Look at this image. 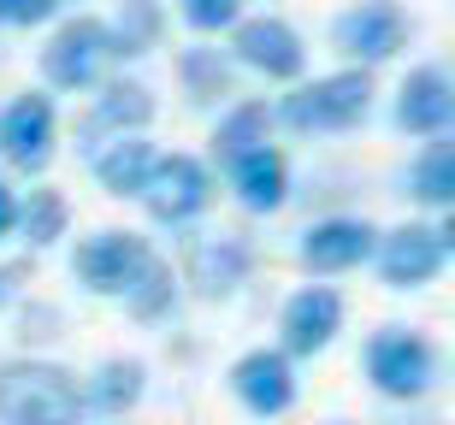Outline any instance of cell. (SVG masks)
<instances>
[{
	"label": "cell",
	"mask_w": 455,
	"mask_h": 425,
	"mask_svg": "<svg viewBox=\"0 0 455 425\" xmlns=\"http://www.w3.org/2000/svg\"><path fill=\"white\" fill-rule=\"evenodd\" d=\"M396 124L414 130V137H450L455 124V89L438 66H420L396 95Z\"/></svg>",
	"instance_id": "cell-13"
},
{
	"label": "cell",
	"mask_w": 455,
	"mask_h": 425,
	"mask_svg": "<svg viewBox=\"0 0 455 425\" xmlns=\"http://www.w3.org/2000/svg\"><path fill=\"white\" fill-rule=\"evenodd\" d=\"M66 0H0V24H12V30H30V24H48Z\"/></svg>",
	"instance_id": "cell-27"
},
{
	"label": "cell",
	"mask_w": 455,
	"mask_h": 425,
	"mask_svg": "<svg viewBox=\"0 0 455 425\" xmlns=\"http://www.w3.org/2000/svg\"><path fill=\"white\" fill-rule=\"evenodd\" d=\"M178 12L189 30H225L243 18V0H178Z\"/></svg>",
	"instance_id": "cell-26"
},
{
	"label": "cell",
	"mask_w": 455,
	"mask_h": 425,
	"mask_svg": "<svg viewBox=\"0 0 455 425\" xmlns=\"http://www.w3.org/2000/svg\"><path fill=\"white\" fill-rule=\"evenodd\" d=\"M408 195L426 207H450L455 201V142L432 137V148L414 160V171H408Z\"/></svg>",
	"instance_id": "cell-20"
},
{
	"label": "cell",
	"mask_w": 455,
	"mask_h": 425,
	"mask_svg": "<svg viewBox=\"0 0 455 425\" xmlns=\"http://www.w3.org/2000/svg\"><path fill=\"white\" fill-rule=\"evenodd\" d=\"M367 106H372V77L355 66V71L314 77V83H302L296 95H284L278 119H284L290 130H349V124L367 119Z\"/></svg>",
	"instance_id": "cell-2"
},
{
	"label": "cell",
	"mask_w": 455,
	"mask_h": 425,
	"mask_svg": "<svg viewBox=\"0 0 455 425\" xmlns=\"http://www.w3.org/2000/svg\"><path fill=\"white\" fill-rule=\"evenodd\" d=\"M18 278H24V266H0V302L18 289Z\"/></svg>",
	"instance_id": "cell-29"
},
{
	"label": "cell",
	"mask_w": 455,
	"mask_h": 425,
	"mask_svg": "<svg viewBox=\"0 0 455 425\" xmlns=\"http://www.w3.org/2000/svg\"><path fill=\"white\" fill-rule=\"evenodd\" d=\"M142 201H148V213L160 224H184L213 201V177H207V166L196 153H160L148 184H142Z\"/></svg>",
	"instance_id": "cell-6"
},
{
	"label": "cell",
	"mask_w": 455,
	"mask_h": 425,
	"mask_svg": "<svg viewBox=\"0 0 455 425\" xmlns=\"http://www.w3.org/2000/svg\"><path fill=\"white\" fill-rule=\"evenodd\" d=\"M450 242L455 231L450 224H396L385 237L372 242L379 248V278L390 289H420L443 272V260H450Z\"/></svg>",
	"instance_id": "cell-4"
},
{
	"label": "cell",
	"mask_w": 455,
	"mask_h": 425,
	"mask_svg": "<svg viewBox=\"0 0 455 425\" xmlns=\"http://www.w3.org/2000/svg\"><path fill=\"white\" fill-rule=\"evenodd\" d=\"M154 142H142V137H118L113 148L95 160V177H101V189L107 195H142V184H148V171H154Z\"/></svg>",
	"instance_id": "cell-19"
},
{
	"label": "cell",
	"mask_w": 455,
	"mask_h": 425,
	"mask_svg": "<svg viewBox=\"0 0 455 425\" xmlns=\"http://www.w3.org/2000/svg\"><path fill=\"white\" fill-rule=\"evenodd\" d=\"M367 378L390 402H414V396H426L432 378H438V349H432L420 331L385 325V331L367 342Z\"/></svg>",
	"instance_id": "cell-3"
},
{
	"label": "cell",
	"mask_w": 455,
	"mask_h": 425,
	"mask_svg": "<svg viewBox=\"0 0 455 425\" xmlns=\"http://www.w3.org/2000/svg\"><path fill=\"white\" fill-rule=\"evenodd\" d=\"M231 390L249 413H284L296 402V373H290V355L278 349H249V355L231 366Z\"/></svg>",
	"instance_id": "cell-11"
},
{
	"label": "cell",
	"mask_w": 455,
	"mask_h": 425,
	"mask_svg": "<svg viewBox=\"0 0 455 425\" xmlns=\"http://www.w3.org/2000/svg\"><path fill=\"white\" fill-rule=\"evenodd\" d=\"M231 53H236L249 71H260V77H278V83L302 77V66H307L302 35L290 30L284 18H243V24L231 30Z\"/></svg>",
	"instance_id": "cell-8"
},
{
	"label": "cell",
	"mask_w": 455,
	"mask_h": 425,
	"mask_svg": "<svg viewBox=\"0 0 455 425\" xmlns=\"http://www.w3.org/2000/svg\"><path fill=\"white\" fill-rule=\"evenodd\" d=\"M408 35V18L396 0H361V6H349V12L331 24V42H338V53H349V59H361V71L367 66H385L390 53L403 48Z\"/></svg>",
	"instance_id": "cell-7"
},
{
	"label": "cell",
	"mask_w": 455,
	"mask_h": 425,
	"mask_svg": "<svg viewBox=\"0 0 455 425\" xmlns=\"http://www.w3.org/2000/svg\"><path fill=\"white\" fill-rule=\"evenodd\" d=\"M113 35V59H131V53H148L154 35H160V6L154 0H124L118 24H107Z\"/></svg>",
	"instance_id": "cell-24"
},
{
	"label": "cell",
	"mask_w": 455,
	"mask_h": 425,
	"mask_svg": "<svg viewBox=\"0 0 455 425\" xmlns=\"http://www.w3.org/2000/svg\"><path fill=\"white\" fill-rule=\"evenodd\" d=\"M142 378H148L142 360H107L101 373H95V384H89L84 402H89V408H101V413H124V408H136Z\"/></svg>",
	"instance_id": "cell-22"
},
{
	"label": "cell",
	"mask_w": 455,
	"mask_h": 425,
	"mask_svg": "<svg viewBox=\"0 0 455 425\" xmlns=\"http://www.w3.org/2000/svg\"><path fill=\"white\" fill-rule=\"evenodd\" d=\"M372 242H379V231L367 219H320L296 255H302L307 272H349V266H361L372 255Z\"/></svg>",
	"instance_id": "cell-14"
},
{
	"label": "cell",
	"mask_w": 455,
	"mask_h": 425,
	"mask_svg": "<svg viewBox=\"0 0 455 425\" xmlns=\"http://www.w3.org/2000/svg\"><path fill=\"white\" fill-rule=\"evenodd\" d=\"M107 59H113L107 18H71V24L53 30L48 48H42V71H48V83H60V89H89L101 77Z\"/></svg>",
	"instance_id": "cell-5"
},
{
	"label": "cell",
	"mask_w": 455,
	"mask_h": 425,
	"mask_svg": "<svg viewBox=\"0 0 455 425\" xmlns=\"http://www.w3.org/2000/svg\"><path fill=\"white\" fill-rule=\"evenodd\" d=\"M254 255H249V242L243 237H207L189 248V284H196V295H231L243 278H249Z\"/></svg>",
	"instance_id": "cell-15"
},
{
	"label": "cell",
	"mask_w": 455,
	"mask_h": 425,
	"mask_svg": "<svg viewBox=\"0 0 455 425\" xmlns=\"http://www.w3.org/2000/svg\"><path fill=\"white\" fill-rule=\"evenodd\" d=\"M12 219H18V201H12V189L0 184V237H12Z\"/></svg>",
	"instance_id": "cell-28"
},
{
	"label": "cell",
	"mask_w": 455,
	"mask_h": 425,
	"mask_svg": "<svg viewBox=\"0 0 455 425\" xmlns=\"http://www.w3.org/2000/svg\"><path fill=\"white\" fill-rule=\"evenodd\" d=\"M148 119H154L148 83H107L95 95V113H89V137H136Z\"/></svg>",
	"instance_id": "cell-17"
},
{
	"label": "cell",
	"mask_w": 455,
	"mask_h": 425,
	"mask_svg": "<svg viewBox=\"0 0 455 425\" xmlns=\"http://www.w3.org/2000/svg\"><path fill=\"white\" fill-rule=\"evenodd\" d=\"M0 153L18 171H42L53 160V106L48 95H18L0 119Z\"/></svg>",
	"instance_id": "cell-12"
},
{
	"label": "cell",
	"mask_w": 455,
	"mask_h": 425,
	"mask_svg": "<svg viewBox=\"0 0 455 425\" xmlns=\"http://www.w3.org/2000/svg\"><path fill=\"white\" fill-rule=\"evenodd\" d=\"M66 219H71V207H66V195H60V189H30V195L18 201L12 231H24V237H30V248H48V242L66 237Z\"/></svg>",
	"instance_id": "cell-21"
},
{
	"label": "cell",
	"mask_w": 455,
	"mask_h": 425,
	"mask_svg": "<svg viewBox=\"0 0 455 425\" xmlns=\"http://www.w3.org/2000/svg\"><path fill=\"white\" fill-rule=\"evenodd\" d=\"M343 331V295L325 284H307L284 302V349L278 355H320Z\"/></svg>",
	"instance_id": "cell-10"
},
{
	"label": "cell",
	"mask_w": 455,
	"mask_h": 425,
	"mask_svg": "<svg viewBox=\"0 0 455 425\" xmlns=\"http://www.w3.org/2000/svg\"><path fill=\"white\" fill-rule=\"evenodd\" d=\"M154 248L142 237H131V231H95V237L77 248V260H71V272L84 278L95 295H124L136 278V266L148 260Z\"/></svg>",
	"instance_id": "cell-9"
},
{
	"label": "cell",
	"mask_w": 455,
	"mask_h": 425,
	"mask_svg": "<svg viewBox=\"0 0 455 425\" xmlns=\"http://www.w3.org/2000/svg\"><path fill=\"white\" fill-rule=\"evenodd\" d=\"M178 71H184V89L189 101H220V95H231V66H225L220 48H184V59H178Z\"/></svg>",
	"instance_id": "cell-23"
},
{
	"label": "cell",
	"mask_w": 455,
	"mask_h": 425,
	"mask_svg": "<svg viewBox=\"0 0 455 425\" xmlns=\"http://www.w3.org/2000/svg\"><path fill=\"white\" fill-rule=\"evenodd\" d=\"M236 177V201L249 207V213H272V207H284V189H290V166L278 148H254L249 160H236L231 166Z\"/></svg>",
	"instance_id": "cell-16"
},
{
	"label": "cell",
	"mask_w": 455,
	"mask_h": 425,
	"mask_svg": "<svg viewBox=\"0 0 455 425\" xmlns=\"http://www.w3.org/2000/svg\"><path fill=\"white\" fill-rule=\"evenodd\" d=\"M124 307H131L136 319H160V313L172 307V266L160 255H148L142 266H136L131 289H124Z\"/></svg>",
	"instance_id": "cell-25"
},
{
	"label": "cell",
	"mask_w": 455,
	"mask_h": 425,
	"mask_svg": "<svg viewBox=\"0 0 455 425\" xmlns=\"http://www.w3.org/2000/svg\"><path fill=\"white\" fill-rule=\"evenodd\" d=\"M267 130H272L267 101H243V106H231V113L220 119V130H213V160H220V166L249 160L254 148H267Z\"/></svg>",
	"instance_id": "cell-18"
},
{
	"label": "cell",
	"mask_w": 455,
	"mask_h": 425,
	"mask_svg": "<svg viewBox=\"0 0 455 425\" xmlns=\"http://www.w3.org/2000/svg\"><path fill=\"white\" fill-rule=\"evenodd\" d=\"M84 390L66 366L48 360H6L0 366V425H77Z\"/></svg>",
	"instance_id": "cell-1"
}]
</instances>
